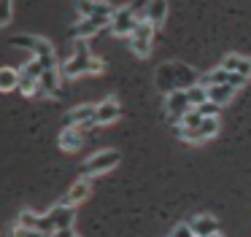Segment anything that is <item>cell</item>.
<instances>
[{"label":"cell","instance_id":"1","mask_svg":"<svg viewBox=\"0 0 251 237\" xmlns=\"http://www.w3.org/2000/svg\"><path fill=\"white\" fill-rule=\"evenodd\" d=\"M168 68H170V73H173V75H168V70H165V68L157 70V86H159V89L173 92V89H189V86L200 84V81H197V73L189 68V65L168 62Z\"/></svg>","mask_w":251,"mask_h":237},{"label":"cell","instance_id":"2","mask_svg":"<svg viewBox=\"0 0 251 237\" xmlns=\"http://www.w3.org/2000/svg\"><path fill=\"white\" fill-rule=\"evenodd\" d=\"M11 46H19V48H27L30 54H33L35 59H38L41 65H44V70L49 68H57V54H54V46H51L46 38H38V35H14Z\"/></svg>","mask_w":251,"mask_h":237},{"label":"cell","instance_id":"3","mask_svg":"<svg viewBox=\"0 0 251 237\" xmlns=\"http://www.w3.org/2000/svg\"><path fill=\"white\" fill-rule=\"evenodd\" d=\"M122 154L116 148H105V151H98V154H92L87 162H84L81 167V175L87 178H95V175H103V172H111L116 165H119Z\"/></svg>","mask_w":251,"mask_h":237},{"label":"cell","instance_id":"4","mask_svg":"<svg viewBox=\"0 0 251 237\" xmlns=\"http://www.w3.org/2000/svg\"><path fill=\"white\" fill-rule=\"evenodd\" d=\"M89 62H92V54L84 38H76V48H73L71 59L62 65V75L68 78H76V75H89Z\"/></svg>","mask_w":251,"mask_h":237},{"label":"cell","instance_id":"5","mask_svg":"<svg viewBox=\"0 0 251 237\" xmlns=\"http://www.w3.org/2000/svg\"><path fill=\"white\" fill-rule=\"evenodd\" d=\"M41 73H44V65L38 62V59H30V62H25L22 68H19V86L17 89L22 92V95H41Z\"/></svg>","mask_w":251,"mask_h":237},{"label":"cell","instance_id":"6","mask_svg":"<svg viewBox=\"0 0 251 237\" xmlns=\"http://www.w3.org/2000/svg\"><path fill=\"white\" fill-rule=\"evenodd\" d=\"M154 32H157V27H154L149 19L138 22V27L132 30V35H130V48L135 51V57H149V51H151V41H154Z\"/></svg>","mask_w":251,"mask_h":237},{"label":"cell","instance_id":"7","mask_svg":"<svg viewBox=\"0 0 251 237\" xmlns=\"http://www.w3.org/2000/svg\"><path fill=\"white\" fill-rule=\"evenodd\" d=\"M192 111V102L189 97H186V89H173L168 92V100H165V113H168V121L181 124V118L186 116V113Z\"/></svg>","mask_w":251,"mask_h":237},{"label":"cell","instance_id":"8","mask_svg":"<svg viewBox=\"0 0 251 237\" xmlns=\"http://www.w3.org/2000/svg\"><path fill=\"white\" fill-rule=\"evenodd\" d=\"M219 129H222V121H219V116H205L200 127H192V129H184V127H181V138H184L186 143H202V140L216 138Z\"/></svg>","mask_w":251,"mask_h":237},{"label":"cell","instance_id":"9","mask_svg":"<svg viewBox=\"0 0 251 237\" xmlns=\"http://www.w3.org/2000/svg\"><path fill=\"white\" fill-rule=\"evenodd\" d=\"M95 113H98V105H78V108H73V111H68V116H65V127H81L84 132H89V129L100 127L98 118H95Z\"/></svg>","mask_w":251,"mask_h":237},{"label":"cell","instance_id":"10","mask_svg":"<svg viewBox=\"0 0 251 237\" xmlns=\"http://www.w3.org/2000/svg\"><path fill=\"white\" fill-rule=\"evenodd\" d=\"M138 22H141V16H138L130 5H125V8L114 11V19H111L108 27H111L114 35H132V30L138 27Z\"/></svg>","mask_w":251,"mask_h":237},{"label":"cell","instance_id":"11","mask_svg":"<svg viewBox=\"0 0 251 237\" xmlns=\"http://www.w3.org/2000/svg\"><path fill=\"white\" fill-rule=\"evenodd\" d=\"M84 129L81 127H65L60 132V138H57V143H60L62 151H68V154H73V151H78L84 145Z\"/></svg>","mask_w":251,"mask_h":237},{"label":"cell","instance_id":"12","mask_svg":"<svg viewBox=\"0 0 251 237\" xmlns=\"http://www.w3.org/2000/svg\"><path fill=\"white\" fill-rule=\"evenodd\" d=\"M89 191H92V181H89L87 175H81L71 189H68V194H65V199H62V202H65V205H73V208H76V205H81L84 199L89 197Z\"/></svg>","mask_w":251,"mask_h":237},{"label":"cell","instance_id":"13","mask_svg":"<svg viewBox=\"0 0 251 237\" xmlns=\"http://www.w3.org/2000/svg\"><path fill=\"white\" fill-rule=\"evenodd\" d=\"M111 22L108 19H100V16H87V19H81L78 22L76 27H73V38H84V41H87L89 35H95V32H100L103 30V27H108Z\"/></svg>","mask_w":251,"mask_h":237},{"label":"cell","instance_id":"14","mask_svg":"<svg viewBox=\"0 0 251 237\" xmlns=\"http://www.w3.org/2000/svg\"><path fill=\"white\" fill-rule=\"evenodd\" d=\"M119 116H122V105L114 97H105L103 102H98V113H95L98 124H114Z\"/></svg>","mask_w":251,"mask_h":237},{"label":"cell","instance_id":"15","mask_svg":"<svg viewBox=\"0 0 251 237\" xmlns=\"http://www.w3.org/2000/svg\"><path fill=\"white\" fill-rule=\"evenodd\" d=\"M192 229H195L197 237H211V235H219V221L208 213H197L195 218L189 221Z\"/></svg>","mask_w":251,"mask_h":237},{"label":"cell","instance_id":"16","mask_svg":"<svg viewBox=\"0 0 251 237\" xmlns=\"http://www.w3.org/2000/svg\"><path fill=\"white\" fill-rule=\"evenodd\" d=\"M168 16V0H149L146 11H143V19H149L154 27H159Z\"/></svg>","mask_w":251,"mask_h":237},{"label":"cell","instance_id":"17","mask_svg":"<svg viewBox=\"0 0 251 237\" xmlns=\"http://www.w3.org/2000/svg\"><path fill=\"white\" fill-rule=\"evenodd\" d=\"M222 68H227V70H232V73H240V75L249 78V75H251V59L249 57H240V54H227L224 62H222Z\"/></svg>","mask_w":251,"mask_h":237},{"label":"cell","instance_id":"18","mask_svg":"<svg viewBox=\"0 0 251 237\" xmlns=\"http://www.w3.org/2000/svg\"><path fill=\"white\" fill-rule=\"evenodd\" d=\"M60 92V70L57 68H49L41 73V95H51L54 97Z\"/></svg>","mask_w":251,"mask_h":237},{"label":"cell","instance_id":"19","mask_svg":"<svg viewBox=\"0 0 251 237\" xmlns=\"http://www.w3.org/2000/svg\"><path fill=\"white\" fill-rule=\"evenodd\" d=\"M232 95H235V89L229 84H216V86H208V100L211 102H216L219 108H224L229 100H232Z\"/></svg>","mask_w":251,"mask_h":237},{"label":"cell","instance_id":"20","mask_svg":"<svg viewBox=\"0 0 251 237\" xmlns=\"http://www.w3.org/2000/svg\"><path fill=\"white\" fill-rule=\"evenodd\" d=\"M19 86V70L0 68V92H11Z\"/></svg>","mask_w":251,"mask_h":237},{"label":"cell","instance_id":"21","mask_svg":"<svg viewBox=\"0 0 251 237\" xmlns=\"http://www.w3.org/2000/svg\"><path fill=\"white\" fill-rule=\"evenodd\" d=\"M186 97H189L192 108H200L202 102H208V86H202V84L189 86V89H186Z\"/></svg>","mask_w":251,"mask_h":237},{"label":"cell","instance_id":"22","mask_svg":"<svg viewBox=\"0 0 251 237\" xmlns=\"http://www.w3.org/2000/svg\"><path fill=\"white\" fill-rule=\"evenodd\" d=\"M200 124H202V113L197 111V108H192V111L186 113L184 118H181V127H184V129H192V127H200Z\"/></svg>","mask_w":251,"mask_h":237},{"label":"cell","instance_id":"23","mask_svg":"<svg viewBox=\"0 0 251 237\" xmlns=\"http://www.w3.org/2000/svg\"><path fill=\"white\" fill-rule=\"evenodd\" d=\"M76 8H78V14H81V19H87V16H95L98 0H76Z\"/></svg>","mask_w":251,"mask_h":237},{"label":"cell","instance_id":"24","mask_svg":"<svg viewBox=\"0 0 251 237\" xmlns=\"http://www.w3.org/2000/svg\"><path fill=\"white\" fill-rule=\"evenodd\" d=\"M11 14H14V3L11 0H0V27H6L11 22Z\"/></svg>","mask_w":251,"mask_h":237},{"label":"cell","instance_id":"25","mask_svg":"<svg viewBox=\"0 0 251 237\" xmlns=\"http://www.w3.org/2000/svg\"><path fill=\"white\" fill-rule=\"evenodd\" d=\"M170 237H197V235H195V229H192V224L186 221V224H178V226H173V232H170Z\"/></svg>","mask_w":251,"mask_h":237},{"label":"cell","instance_id":"26","mask_svg":"<svg viewBox=\"0 0 251 237\" xmlns=\"http://www.w3.org/2000/svg\"><path fill=\"white\" fill-rule=\"evenodd\" d=\"M14 237H49V235H44V232H38V229H30V226H19L17 224Z\"/></svg>","mask_w":251,"mask_h":237},{"label":"cell","instance_id":"27","mask_svg":"<svg viewBox=\"0 0 251 237\" xmlns=\"http://www.w3.org/2000/svg\"><path fill=\"white\" fill-rule=\"evenodd\" d=\"M197 111L202 113V118H205V116H219V113H222V108H219L216 102H211V100H208V102H202V105L197 108Z\"/></svg>","mask_w":251,"mask_h":237},{"label":"cell","instance_id":"28","mask_svg":"<svg viewBox=\"0 0 251 237\" xmlns=\"http://www.w3.org/2000/svg\"><path fill=\"white\" fill-rule=\"evenodd\" d=\"M103 70H105V62H103V59H98V57H92V62H89V73L98 75V73H103Z\"/></svg>","mask_w":251,"mask_h":237},{"label":"cell","instance_id":"29","mask_svg":"<svg viewBox=\"0 0 251 237\" xmlns=\"http://www.w3.org/2000/svg\"><path fill=\"white\" fill-rule=\"evenodd\" d=\"M49 237H73V229H57V232H51Z\"/></svg>","mask_w":251,"mask_h":237},{"label":"cell","instance_id":"30","mask_svg":"<svg viewBox=\"0 0 251 237\" xmlns=\"http://www.w3.org/2000/svg\"><path fill=\"white\" fill-rule=\"evenodd\" d=\"M211 237H222V235H211Z\"/></svg>","mask_w":251,"mask_h":237},{"label":"cell","instance_id":"31","mask_svg":"<svg viewBox=\"0 0 251 237\" xmlns=\"http://www.w3.org/2000/svg\"><path fill=\"white\" fill-rule=\"evenodd\" d=\"M73 237H78V235H73Z\"/></svg>","mask_w":251,"mask_h":237}]
</instances>
